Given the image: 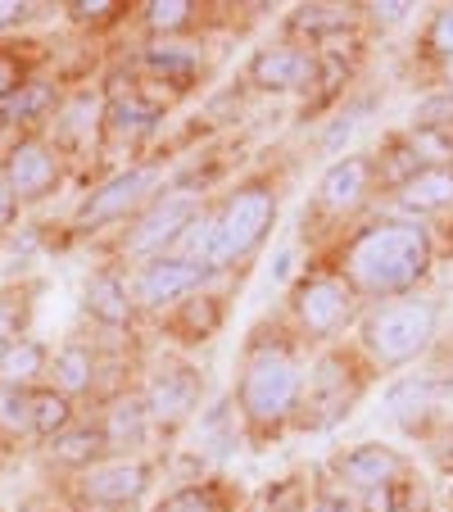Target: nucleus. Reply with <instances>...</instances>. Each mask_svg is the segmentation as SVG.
<instances>
[{"mask_svg":"<svg viewBox=\"0 0 453 512\" xmlns=\"http://www.w3.org/2000/svg\"><path fill=\"white\" fill-rule=\"evenodd\" d=\"M68 10H73V19H105V14L118 10V5L114 0H73Z\"/></svg>","mask_w":453,"mask_h":512,"instance_id":"35","label":"nucleus"},{"mask_svg":"<svg viewBox=\"0 0 453 512\" xmlns=\"http://www.w3.org/2000/svg\"><path fill=\"white\" fill-rule=\"evenodd\" d=\"M155 186H159V168H127V173L109 177V182L100 186V191H91V200L82 204V227H100V223L123 218V213L136 209Z\"/></svg>","mask_w":453,"mask_h":512,"instance_id":"7","label":"nucleus"},{"mask_svg":"<svg viewBox=\"0 0 453 512\" xmlns=\"http://www.w3.org/2000/svg\"><path fill=\"white\" fill-rule=\"evenodd\" d=\"M399 204L413 213H435L444 204H453V173L449 168H417L404 186H399Z\"/></svg>","mask_w":453,"mask_h":512,"instance_id":"16","label":"nucleus"},{"mask_svg":"<svg viewBox=\"0 0 453 512\" xmlns=\"http://www.w3.org/2000/svg\"><path fill=\"white\" fill-rule=\"evenodd\" d=\"M444 82H449V96H453V59L444 64Z\"/></svg>","mask_w":453,"mask_h":512,"instance_id":"41","label":"nucleus"},{"mask_svg":"<svg viewBox=\"0 0 453 512\" xmlns=\"http://www.w3.org/2000/svg\"><path fill=\"white\" fill-rule=\"evenodd\" d=\"M299 404V368L286 349H259L241 372V413L254 426H277Z\"/></svg>","mask_w":453,"mask_h":512,"instance_id":"3","label":"nucleus"},{"mask_svg":"<svg viewBox=\"0 0 453 512\" xmlns=\"http://www.w3.org/2000/svg\"><path fill=\"white\" fill-rule=\"evenodd\" d=\"M277 223V195L250 186L236 191L232 200L213 213V250H209V268H232L236 259L254 250L268 236V227Z\"/></svg>","mask_w":453,"mask_h":512,"instance_id":"4","label":"nucleus"},{"mask_svg":"<svg viewBox=\"0 0 453 512\" xmlns=\"http://www.w3.org/2000/svg\"><path fill=\"white\" fill-rule=\"evenodd\" d=\"M68 422H73V404H68L64 390H41V395H32V431L37 435H64Z\"/></svg>","mask_w":453,"mask_h":512,"instance_id":"21","label":"nucleus"},{"mask_svg":"<svg viewBox=\"0 0 453 512\" xmlns=\"http://www.w3.org/2000/svg\"><path fill=\"white\" fill-rule=\"evenodd\" d=\"M399 454L386 445H358L349 454L336 458V476L358 494H372V490H386V485L399 481Z\"/></svg>","mask_w":453,"mask_h":512,"instance_id":"11","label":"nucleus"},{"mask_svg":"<svg viewBox=\"0 0 453 512\" xmlns=\"http://www.w3.org/2000/svg\"><path fill=\"white\" fill-rule=\"evenodd\" d=\"M159 118H164V109L150 105V100H141V96H123V100L109 105V127H114L118 136H145Z\"/></svg>","mask_w":453,"mask_h":512,"instance_id":"19","label":"nucleus"},{"mask_svg":"<svg viewBox=\"0 0 453 512\" xmlns=\"http://www.w3.org/2000/svg\"><path fill=\"white\" fill-rule=\"evenodd\" d=\"M19 87H23V82H19V64H14L10 55H0V105H5V100H10Z\"/></svg>","mask_w":453,"mask_h":512,"instance_id":"36","label":"nucleus"},{"mask_svg":"<svg viewBox=\"0 0 453 512\" xmlns=\"http://www.w3.org/2000/svg\"><path fill=\"white\" fill-rule=\"evenodd\" d=\"M349 390H345V372L336 358L318 363V372H309V386H299V404H304V426H327L336 417L349 413Z\"/></svg>","mask_w":453,"mask_h":512,"instance_id":"10","label":"nucleus"},{"mask_svg":"<svg viewBox=\"0 0 453 512\" xmlns=\"http://www.w3.org/2000/svg\"><path fill=\"white\" fill-rule=\"evenodd\" d=\"M14 200H19V195L10 191V182H0V227L10 223V213H14Z\"/></svg>","mask_w":453,"mask_h":512,"instance_id":"39","label":"nucleus"},{"mask_svg":"<svg viewBox=\"0 0 453 512\" xmlns=\"http://www.w3.org/2000/svg\"><path fill=\"white\" fill-rule=\"evenodd\" d=\"M100 449H105V431H96V426H78V431L55 435L50 454H55L59 463H68V467H82V463H91Z\"/></svg>","mask_w":453,"mask_h":512,"instance_id":"22","label":"nucleus"},{"mask_svg":"<svg viewBox=\"0 0 453 512\" xmlns=\"http://www.w3.org/2000/svg\"><path fill=\"white\" fill-rule=\"evenodd\" d=\"M453 123V96H440V100H426L417 109V127H449Z\"/></svg>","mask_w":453,"mask_h":512,"instance_id":"33","label":"nucleus"},{"mask_svg":"<svg viewBox=\"0 0 453 512\" xmlns=\"http://www.w3.org/2000/svg\"><path fill=\"white\" fill-rule=\"evenodd\" d=\"M250 82L263 91H304L318 82V59L299 46H268L254 55Z\"/></svg>","mask_w":453,"mask_h":512,"instance_id":"8","label":"nucleus"},{"mask_svg":"<svg viewBox=\"0 0 453 512\" xmlns=\"http://www.w3.org/2000/svg\"><path fill=\"white\" fill-rule=\"evenodd\" d=\"M354 309V290L336 277H309L295 290V318L309 336H336Z\"/></svg>","mask_w":453,"mask_h":512,"instance_id":"5","label":"nucleus"},{"mask_svg":"<svg viewBox=\"0 0 453 512\" xmlns=\"http://www.w3.org/2000/svg\"><path fill=\"white\" fill-rule=\"evenodd\" d=\"M204 281V263L177 259V254H159L150 259L132 281V295L145 304V309H164V304L186 300L191 290H200Z\"/></svg>","mask_w":453,"mask_h":512,"instance_id":"6","label":"nucleus"},{"mask_svg":"<svg viewBox=\"0 0 453 512\" xmlns=\"http://www.w3.org/2000/svg\"><path fill=\"white\" fill-rule=\"evenodd\" d=\"M145 426H150V408L145 399H118L105 417V445L109 449H127V445H141L145 440Z\"/></svg>","mask_w":453,"mask_h":512,"instance_id":"17","label":"nucleus"},{"mask_svg":"<svg viewBox=\"0 0 453 512\" xmlns=\"http://www.w3.org/2000/svg\"><path fill=\"white\" fill-rule=\"evenodd\" d=\"M304 512H358V503L345 499L340 490H327V494H313V503H304Z\"/></svg>","mask_w":453,"mask_h":512,"instance_id":"34","label":"nucleus"},{"mask_svg":"<svg viewBox=\"0 0 453 512\" xmlns=\"http://www.w3.org/2000/svg\"><path fill=\"white\" fill-rule=\"evenodd\" d=\"M87 309L96 313L100 322H109V327H123L127 318H132V300H127V286L118 277H109V272H100V277L87 281Z\"/></svg>","mask_w":453,"mask_h":512,"instance_id":"18","label":"nucleus"},{"mask_svg":"<svg viewBox=\"0 0 453 512\" xmlns=\"http://www.w3.org/2000/svg\"><path fill=\"white\" fill-rule=\"evenodd\" d=\"M155 512H218V499H213V490H200V485H186V490L168 494V499L159 503Z\"/></svg>","mask_w":453,"mask_h":512,"instance_id":"29","label":"nucleus"},{"mask_svg":"<svg viewBox=\"0 0 453 512\" xmlns=\"http://www.w3.org/2000/svg\"><path fill=\"white\" fill-rule=\"evenodd\" d=\"M435 327H440V309L431 300H399V304H386L376 309L363 327V340H367V354L386 368H399V363H413L426 345L435 340Z\"/></svg>","mask_w":453,"mask_h":512,"instance_id":"2","label":"nucleus"},{"mask_svg":"<svg viewBox=\"0 0 453 512\" xmlns=\"http://www.w3.org/2000/svg\"><path fill=\"white\" fill-rule=\"evenodd\" d=\"M23 14H28V5H19V0H0V28H10V23H19Z\"/></svg>","mask_w":453,"mask_h":512,"instance_id":"38","label":"nucleus"},{"mask_svg":"<svg viewBox=\"0 0 453 512\" xmlns=\"http://www.w3.org/2000/svg\"><path fill=\"white\" fill-rule=\"evenodd\" d=\"M41 368H46V349H41L37 340H14V345L0 354V381H5V386H23V381H32Z\"/></svg>","mask_w":453,"mask_h":512,"instance_id":"20","label":"nucleus"},{"mask_svg":"<svg viewBox=\"0 0 453 512\" xmlns=\"http://www.w3.org/2000/svg\"><path fill=\"white\" fill-rule=\"evenodd\" d=\"M431 395H435V381H426V377H408V381H399L395 390H390V413L395 417H404V413H422V408H431Z\"/></svg>","mask_w":453,"mask_h":512,"instance_id":"26","label":"nucleus"},{"mask_svg":"<svg viewBox=\"0 0 453 512\" xmlns=\"http://www.w3.org/2000/svg\"><path fill=\"white\" fill-rule=\"evenodd\" d=\"M408 10H413V5H404V0H386V5H372V14H376L381 23H404Z\"/></svg>","mask_w":453,"mask_h":512,"instance_id":"37","label":"nucleus"},{"mask_svg":"<svg viewBox=\"0 0 453 512\" xmlns=\"http://www.w3.org/2000/svg\"><path fill=\"white\" fill-rule=\"evenodd\" d=\"M200 399V381H195L191 368H173L164 377L150 381V395H145V408L159 417V422H182L186 413Z\"/></svg>","mask_w":453,"mask_h":512,"instance_id":"13","label":"nucleus"},{"mask_svg":"<svg viewBox=\"0 0 453 512\" xmlns=\"http://www.w3.org/2000/svg\"><path fill=\"white\" fill-rule=\"evenodd\" d=\"M5 177H10L14 195H41V191H50V182H55V155L37 141H23L10 150Z\"/></svg>","mask_w":453,"mask_h":512,"instance_id":"14","label":"nucleus"},{"mask_svg":"<svg viewBox=\"0 0 453 512\" xmlns=\"http://www.w3.org/2000/svg\"><path fill=\"white\" fill-rule=\"evenodd\" d=\"M91 123H96V96H78L73 105L64 109V118H59V136L73 141V136H82Z\"/></svg>","mask_w":453,"mask_h":512,"instance_id":"30","label":"nucleus"},{"mask_svg":"<svg viewBox=\"0 0 453 512\" xmlns=\"http://www.w3.org/2000/svg\"><path fill=\"white\" fill-rule=\"evenodd\" d=\"M367 173H372L367 159H336V164L327 168V177H322V186H318V200L327 204L331 213L354 209L367 191Z\"/></svg>","mask_w":453,"mask_h":512,"instance_id":"15","label":"nucleus"},{"mask_svg":"<svg viewBox=\"0 0 453 512\" xmlns=\"http://www.w3.org/2000/svg\"><path fill=\"white\" fill-rule=\"evenodd\" d=\"M46 105H50V87H46V82H23V87L14 91L5 105H0V118H5V123H28V118H37Z\"/></svg>","mask_w":453,"mask_h":512,"instance_id":"25","label":"nucleus"},{"mask_svg":"<svg viewBox=\"0 0 453 512\" xmlns=\"http://www.w3.org/2000/svg\"><path fill=\"white\" fill-rule=\"evenodd\" d=\"M426 41H431L435 55L453 59V5H444V10L431 19V32H426Z\"/></svg>","mask_w":453,"mask_h":512,"instance_id":"32","label":"nucleus"},{"mask_svg":"<svg viewBox=\"0 0 453 512\" xmlns=\"http://www.w3.org/2000/svg\"><path fill=\"white\" fill-rule=\"evenodd\" d=\"M0 422L5 426H32V395L5 386L0 390Z\"/></svg>","mask_w":453,"mask_h":512,"instance_id":"31","label":"nucleus"},{"mask_svg":"<svg viewBox=\"0 0 453 512\" xmlns=\"http://www.w3.org/2000/svg\"><path fill=\"white\" fill-rule=\"evenodd\" d=\"M145 64L155 68L159 78L186 82V78H191V68H195V59L186 55V50H177V46H159V50H150V55H145Z\"/></svg>","mask_w":453,"mask_h":512,"instance_id":"28","label":"nucleus"},{"mask_svg":"<svg viewBox=\"0 0 453 512\" xmlns=\"http://www.w3.org/2000/svg\"><path fill=\"white\" fill-rule=\"evenodd\" d=\"M195 213L200 209H195L191 195H168V200H159L155 209L141 218V227L132 232L127 250L132 254H159L164 245H177V236L195 223Z\"/></svg>","mask_w":453,"mask_h":512,"instance_id":"9","label":"nucleus"},{"mask_svg":"<svg viewBox=\"0 0 453 512\" xmlns=\"http://www.w3.org/2000/svg\"><path fill=\"white\" fill-rule=\"evenodd\" d=\"M431 268V236L417 223H386L363 232L345 254L349 286L363 295H404Z\"/></svg>","mask_w":453,"mask_h":512,"instance_id":"1","label":"nucleus"},{"mask_svg":"<svg viewBox=\"0 0 453 512\" xmlns=\"http://www.w3.org/2000/svg\"><path fill=\"white\" fill-rule=\"evenodd\" d=\"M345 23H349L345 5H299V10L290 14V28L309 32V37H331V32H340Z\"/></svg>","mask_w":453,"mask_h":512,"instance_id":"24","label":"nucleus"},{"mask_svg":"<svg viewBox=\"0 0 453 512\" xmlns=\"http://www.w3.org/2000/svg\"><path fill=\"white\" fill-rule=\"evenodd\" d=\"M5 336H10V313L0 309V340H5Z\"/></svg>","mask_w":453,"mask_h":512,"instance_id":"40","label":"nucleus"},{"mask_svg":"<svg viewBox=\"0 0 453 512\" xmlns=\"http://www.w3.org/2000/svg\"><path fill=\"white\" fill-rule=\"evenodd\" d=\"M91 372H96V358L87 354L82 345H68L55 354V381L64 395H73V390H87L91 386Z\"/></svg>","mask_w":453,"mask_h":512,"instance_id":"23","label":"nucleus"},{"mask_svg":"<svg viewBox=\"0 0 453 512\" xmlns=\"http://www.w3.org/2000/svg\"><path fill=\"white\" fill-rule=\"evenodd\" d=\"M191 0H150L145 5V23L155 32H173V28H186L191 23Z\"/></svg>","mask_w":453,"mask_h":512,"instance_id":"27","label":"nucleus"},{"mask_svg":"<svg viewBox=\"0 0 453 512\" xmlns=\"http://www.w3.org/2000/svg\"><path fill=\"white\" fill-rule=\"evenodd\" d=\"M145 485H150V472L141 463L118 458V463L91 467V476L82 481V494L91 503H100V508H127V503H136L145 494Z\"/></svg>","mask_w":453,"mask_h":512,"instance_id":"12","label":"nucleus"}]
</instances>
